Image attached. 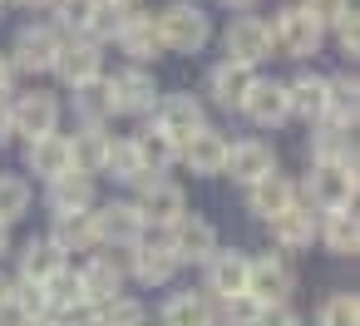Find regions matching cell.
Segmentation results:
<instances>
[{"mask_svg": "<svg viewBox=\"0 0 360 326\" xmlns=\"http://www.w3.org/2000/svg\"><path fill=\"white\" fill-rule=\"evenodd\" d=\"M266 35H271V60H296V65H311L321 55V45H326V30L296 6V0L281 6V11H271Z\"/></svg>", "mask_w": 360, "mask_h": 326, "instance_id": "obj_1", "label": "cell"}, {"mask_svg": "<svg viewBox=\"0 0 360 326\" xmlns=\"http://www.w3.org/2000/svg\"><path fill=\"white\" fill-rule=\"evenodd\" d=\"M158 40H163V55H202L212 45V15L198 6V0H173L158 15Z\"/></svg>", "mask_w": 360, "mask_h": 326, "instance_id": "obj_2", "label": "cell"}, {"mask_svg": "<svg viewBox=\"0 0 360 326\" xmlns=\"http://www.w3.org/2000/svg\"><path fill=\"white\" fill-rule=\"evenodd\" d=\"M355 193H360L355 163H311V168H306V178L296 183V198H301V203H311L316 213L355 208Z\"/></svg>", "mask_w": 360, "mask_h": 326, "instance_id": "obj_3", "label": "cell"}, {"mask_svg": "<svg viewBox=\"0 0 360 326\" xmlns=\"http://www.w3.org/2000/svg\"><path fill=\"white\" fill-rule=\"evenodd\" d=\"M134 208H139V218H143L148 232H168L183 213H193V208H188V188H183L178 178H168V173L139 178V183H134Z\"/></svg>", "mask_w": 360, "mask_h": 326, "instance_id": "obj_4", "label": "cell"}, {"mask_svg": "<svg viewBox=\"0 0 360 326\" xmlns=\"http://www.w3.org/2000/svg\"><path fill=\"white\" fill-rule=\"evenodd\" d=\"M104 94H109L114 119H148L163 89H158V75L148 65H124V70L104 75Z\"/></svg>", "mask_w": 360, "mask_h": 326, "instance_id": "obj_5", "label": "cell"}, {"mask_svg": "<svg viewBox=\"0 0 360 326\" xmlns=\"http://www.w3.org/2000/svg\"><path fill=\"white\" fill-rule=\"evenodd\" d=\"M65 30L55 25V20H30V25H20L15 30V40H11V65H15V75H50L55 70V60H60V50H65Z\"/></svg>", "mask_w": 360, "mask_h": 326, "instance_id": "obj_6", "label": "cell"}, {"mask_svg": "<svg viewBox=\"0 0 360 326\" xmlns=\"http://www.w3.org/2000/svg\"><path fill=\"white\" fill-rule=\"evenodd\" d=\"M124 272H129V282H134V287L158 291V287H168L183 267H178V257H173V247H168V237H163V232H143V237L124 252Z\"/></svg>", "mask_w": 360, "mask_h": 326, "instance_id": "obj_7", "label": "cell"}, {"mask_svg": "<svg viewBox=\"0 0 360 326\" xmlns=\"http://www.w3.org/2000/svg\"><path fill=\"white\" fill-rule=\"evenodd\" d=\"M11 134L15 139H45V134H60V119H65V99L55 89H25V94H11Z\"/></svg>", "mask_w": 360, "mask_h": 326, "instance_id": "obj_8", "label": "cell"}, {"mask_svg": "<svg viewBox=\"0 0 360 326\" xmlns=\"http://www.w3.org/2000/svg\"><path fill=\"white\" fill-rule=\"evenodd\" d=\"M296 257L266 247V252H252V267H247V291L262 301V306H276V301H291L296 296Z\"/></svg>", "mask_w": 360, "mask_h": 326, "instance_id": "obj_9", "label": "cell"}, {"mask_svg": "<svg viewBox=\"0 0 360 326\" xmlns=\"http://www.w3.org/2000/svg\"><path fill=\"white\" fill-rule=\"evenodd\" d=\"M89 222H94V242H99L104 252H129V247L148 232V227H143V218H139V208H134V198L94 203Z\"/></svg>", "mask_w": 360, "mask_h": 326, "instance_id": "obj_10", "label": "cell"}, {"mask_svg": "<svg viewBox=\"0 0 360 326\" xmlns=\"http://www.w3.org/2000/svg\"><path fill=\"white\" fill-rule=\"evenodd\" d=\"M50 75L60 80V89H65V94L99 84V80L109 75V70H104V45H99V40H84V35H70Z\"/></svg>", "mask_w": 360, "mask_h": 326, "instance_id": "obj_11", "label": "cell"}, {"mask_svg": "<svg viewBox=\"0 0 360 326\" xmlns=\"http://www.w3.org/2000/svg\"><path fill=\"white\" fill-rule=\"evenodd\" d=\"M75 277H79V291H84V301H89V306H99V301H114L119 291H129L124 252H104V247H94L89 257H79Z\"/></svg>", "mask_w": 360, "mask_h": 326, "instance_id": "obj_12", "label": "cell"}, {"mask_svg": "<svg viewBox=\"0 0 360 326\" xmlns=\"http://www.w3.org/2000/svg\"><path fill=\"white\" fill-rule=\"evenodd\" d=\"M222 60L242 65V70H262L271 60V35L262 15H232L222 30Z\"/></svg>", "mask_w": 360, "mask_h": 326, "instance_id": "obj_13", "label": "cell"}, {"mask_svg": "<svg viewBox=\"0 0 360 326\" xmlns=\"http://www.w3.org/2000/svg\"><path fill=\"white\" fill-rule=\"evenodd\" d=\"M252 129H262V134H276V129H286L291 124V104H286V80H266V75H257L252 80V89L242 94V109H237Z\"/></svg>", "mask_w": 360, "mask_h": 326, "instance_id": "obj_14", "label": "cell"}, {"mask_svg": "<svg viewBox=\"0 0 360 326\" xmlns=\"http://www.w3.org/2000/svg\"><path fill=\"white\" fill-rule=\"evenodd\" d=\"M114 45H119V55H129V65H158L163 60V40H158V20H153V11H124L119 15V30H114Z\"/></svg>", "mask_w": 360, "mask_h": 326, "instance_id": "obj_15", "label": "cell"}, {"mask_svg": "<svg viewBox=\"0 0 360 326\" xmlns=\"http://www.w3.org/2000/svg\"><path fill=\"white\" fill-rule=\"evenodd\" d=\"M168 247H173V257H178V267H202L217 247H222V232L202 218V213H183L168 232Z\"/></svg>", "mask_w": 360, "mask_h": 326, "instance_id": "obj_16", "label": "cell"}, {"mask_svg": "<svg viewBox=\"0 0 360 326\" xmlns=\"http://www.w3.org/2000/svg\"><path fill=\"white\" fill-rule=\"evenodd\" d=\"M148 124H153L158 134H168L173 144H183L193 129H202V124H207V104H202L198 94H188V89H173V94H158V104H153Z\"/></svg>", "mask_w": 360, "mask_h": 326, "instance_id": "obj_17", "label": "cell"}, {"mask_svg": "<svg viewBox=\"0 0 360 326\" xmlns=\"http://www.w3.org/2000/svg\"><path fill=\"white\" fill-rule=\"evenodd\" d=\"M227 134L222 129H212V124H202V129H193L183 144H178V163L193 173V178H222V163H227Z\"/></svg>", "mask_w": 360, "mask_h": 326, "instance_id": "obj_18", "label": "cell"}, {"mask_svg": "<svg viewBox=\"0 0 360 326\" xmlns=\"http://www.w3.org/2000/svg\"><path fill=\"white\" fill-rule=\"evenodd\" d=\"M271 242H276V252H286V257H301V252H311L316 247V232H321V213L311 208V203H291L286 213H276L271 222Z\"/></svg>", "mask_w": 360, "mask_h": 326, "instance_id": "obj_19", "label": "cell"}, {"mask_svg": "<svg viewBox=\"0 0 360 326\" xmlns=\"http://www.w3.org/2000/svg\"><path fill=\"white\" fill-rule=\"evenodd\" d=\"M247 267H252V252H242V247H217L198 272H202V291L212 296V301H222V296H232V291H247Z\"/></svg>", "mask_w": 360, "mask_h": 326, "instance_id": "obj_20", "label": "cell"}, {"mask_svg": "<svg viewBox=\"0 0 360 326\" xmlns=\"http://www.w3.org/2000/svg\"><path fill=\"white\" fill-rule=\"evenodd\" d=\"M276 168V149L262 139V134H247V139H237V144H227V163H222V178H232L237 188H247V183H257L262 173H271Z\"/></svg>", "mask_w": 360, "mask_h": 326, "instance_id": "obj_21", "label": "cell"}, {"mask_svg": "<svg viewBox=\"0 0 360 326\" xmlns=\"http://www.w3.org/2000/svg\"><path fill=\"white\" fill-rule=\"evenodd\" d=\"M242 203H247V213H252L257 222H271L276 213H286V208L296 203V178L281 173V168H271V173H262L257 183L242 188Z\"/></svg>", "mask_w": 360, "mask_h": 326, "instance_id": "obj_22", "label": "cell"}, {"mask_svg": "<svg viewBox=\"0 0 360 326\" xmlns=\"http://www.w3.org/2000/svg\"><path fill=\"white\" fill-rule=\"evenodd\" d=\"M94 203H99V178H84V173H60L55 183H45V213H50V218L94 213Z\"/></svg>", "mask_w": 360, "mask_h": 326, "instance_id": "obj_23", "label": "cell"}, {"mask_svg": "<svg viewBox=\"0 0 360 326\" xmlns=\"http://www.w3.org/2000/svg\"><path fill=\"white\" fill-rule=\"evenodd\" d=\"M158 326H217V301L202 287L168 291L163 306H158Z\"/></svg>", "mask_w": 360, "mask_h": 326, "instance_id": "obj_24", "label": "cell"}, {"mask_svg": "<svg viewBox=\"0 0 360 326\" xmlns=\"http://www.w3.org/2000/svg\"><path fill=\"white\" fill-rule=\"evenodd\" d=\"M286 104H291V119H301L306 129L326 119V75L301 65L291 80H286Z\"/></svg>", "mask_w": 360, "mask_h": 326, "instance_id": "obj_25", "label": "cell"}, {"mask_svg": "<svg viewBox=\"0 0 360 326\" xmlns=\"http://www.w3.org/2000/svg\"><path fill=\"white\" fill-rule=\"evenodd\" d=\"M11 257H15V282H30V287H45L60 267H70V262L60 257V247H55L45 232H40V237H25Z\"/></svg>", "mask_w": 360, "mask_h": 326, "instance_id": "obj_26", "label": "cell"}, {"mask_svg": "<svg viewBox=\"0 0 360 326\" xmlns=\"http://www.w3.org/2000/svg\"><path fill=\"white\" fill-rule=\"evenodd\" d=\"M252 80H257V70H242V65H232V60H217L212 70H207V80H202V94L217 104V109H242V94L252 89Z\"/></svg>", "mask_w": 360, "mask_h": 326, "instance_id": "obj_27", "label": "cell"}, {"mask_svg": "<svg viewBox=\"0 0 360 326\" xmlns=\"http://www.w3.org/2000/svg\"><path fill=\"white\" fill-rule=\"evenodd\" d=\"M65 139H70V163H75V173H84V178H104V158H109L114 134H109V129L75 124V134H65Z\"/></svg>", "mask_w": 360, "mask_h": 326, "instance_id": "obj_28", "label": "cell"}, {"mask_svg": "<svg viewBox=\"0 0 360 326\" xmlns=\"http://www.w3.org/2000/svg\"><path fill=\"white\" fill-rule=\"evenodd\" d=\"M25 173H35L40 183H55L60 173H75L70 163V139L65 134H45L25 144Z\"/></svg>", "mask_w": 360, "mask_h": 326, "instance_id": "obj_29", "label": "cell"}, {"mask_svg": "<svg viewBox=\"0 0 360 326\" xmlns=\"http://www.w3.org/2000/svg\"><path fill=\"white\" fill-rule=\"evenodd\" d=\"M306 153H311V163H355V129L321 119V124H311Z\"/></svg>", "mask_w": 360, "mask_h": 326, "instance_id": "obj_30", "label": "cell"}, {"mask_svg": "<svg viewBox=\"0 0 360 326\" xmlns=\"http://www.w3.org/2000/svg\"><path fill=\"white\" fill-rule=\"evenodd\" d=\"M316 247H326L330 257H355V252H360V218H355V208H340V213H321V232H316Z\"/></svg>", "mask_w": 360, "mask_h": 326, "instance_id": "obj_31", "label": "cell"}, {"mask_svg": "<svg viewBox=\"0 0 360 326\" xmlns=\"http://www.w3.org/2000/svg\"><path fill=\"white\" fill-rule=\"evenodd\" d=\"M326 119L355 129V119H360V80H355V70L326 75Z\"/></svg>", "mask_w": 360, "mask_h": 326, "instance_id": "obj_32", "label": "cell"}, {"mask_svg": "<svg viewBox=\"0 0 360 326\" xmlns=\"http://www.w3.org/2000/svg\"><path fill=\"white\" fill-rule=\"evenodd\" d=\"M55 247H60V257L70 262V257H89L99 242H94V222H89V213H70V218H50V232H45Z\"/></svg>", "mask_w": 360, "mask_h": 326, "instance_id": "obj_33", "label": "cell"}, {"mask_svg": "<svg viewBox=\"0 0 360 326\" xmlns=\"http://www.w3.org/2000/svg\"><path fill=\"white\" fill-rule=\"evenodd\" d=\"M79 306H89V301H84L79 277H75V262H70V267H60V272L45 282V321H65V316L79 311Z\"/></svg>", "mask_w": 360, "mask_h": 326, "instance_id": "obj_34", "label": "cell"}, {"mask_svg": "<svg viewBox=\"0 0 360 326\" xmlns=\"http://www.w3.org/2000/svg\"><path fill=\"white\" fill-rule=\"evenodd\" d=\"M35 208V188L25 173H0V227H15L25 222Z\"/></svg>", "mask_w": 360, "mask_h": 326, "instance_id": "obj_35", "label": "cell"}, {"mask_svg": "<svg viewBox=\"0 0 360 326\" xmlns=\"http://www.w3.org/2000/svg\"><path fill=\"white\" fill-rule=\"evenodd\" d=\"M104 178H114V183H124V188H134L139 178H148V168H143V158H139V149H134V134H124V139L109 144Z\"/></svg>", "mask_w": 360, "mask_h": 326, "instance_id": "obj_36", "label": "cell"}, {"mask_svg": "<svg viewBox=\"0 0 360 326\" xmlns=\"http://www.w3.org/2000/svg\"><path fill=\"white\" fill-rule=\"evenodd\" d=\"M134 149H139V158H143L148 173H168V168L178 163V144H173L168 134H158L153 124H143V129L134 134Z\"/></svg>", "mask_w": 360, "mask_h": 326, "instance_id": "obj_37", "label": "cell"}, {"mask_svg": "<svg viewBox=\"0 0 360 326\" xmlns=\"http://www.w3.org/2000/svg\"><path fill=\"white\" fill-rule=\"evenodd\" d=\"M94 326H148V306L129 291H119L114 301H99L94 306Z\"/></svg>", "mask_w": 360, "mask_h": 326, "instance_id": "obj_38", "label": "cell"}, {"mask_svg": "<svg viewBox=\"0 0 360 326\" xmlns=\"http://www.w3.org/2000/svg\"><path fill=\"white\" fill-rule=\"evenodd\" d=\"M75 124H89V129H109V124H114V109H109L104 80L89 84V89H75Z\"/></svg>", "mask_w": 360, "mask_h": 326, "instance_id": "obj_39", "label": "cell"}, {"mask_svg": "<svg viewBox=\"0 0 360 326\" xmlns=\"http://www.w3.org/2000/svg\"><path fill=\"white\" fill-rule=\"evenodd\" d=\"M316 326H360V296H355V291H330V296H321Z\"/></svg>", "mask_w": 360, "mask_h": 326, "instance_id": "obj_40", "label": "cell"}, {"mask_svg": "<svg viewBox=\"0 0 360 326\" xmlns=\"http://www.w3.org/2000/svg\"><path fill=\"white\" fill-rule=\"evenodd\" d=\"M262 311H266V306H262L252 291H232V296L217 301V326H257Z\"/></svg>", "mask_w": 360, "mask_h": 326, "instance_id": "obj_41", "label": "cell"}, {"mask_svg": "<svg viewBox=\"0 0 360 326\" xmlns=\"http://www.w3.org/2000/svg\"><path fill=\"white\" fill-rule=\"evenodd\" d=\"M55 25L65 30V35H84V25H89V15H94V0H55Z\"/></svg>", "mask_w": 360, "mask_h": 326, "instance_id": "obj_42", "label": "cell"}, {"mask_svg": "<svg viewBox=\"0 0 360 326\" xmlns=\"http://www.w3.org/2000/svg\"><path fill=\"white\" fill-rule=\"evenodd\" d=\"M119 6L114 0H94V15H89V25H84V40H99V45H109L114 40V30H119Z\"/></svg>", "mask_w": 360, "mask_h": 326, "instance_id": "obj_43", "label": "cell"}, {"mask_svg": "<svg viewBox=\"0 0 360 326\" xmlns=\"http://www.w3.org/2000/svg\"><path fill=\"white\" fill-rule=\"evenodd\" d=\"M326 40H335V50L355 65V55H360V11H345L335 25H330V35Z\"/></svg>", "mask_w": 360, "mask_h": 326, "instance_id": "obj_44", "label": "cell"}, {"mask_svg": "<svg viewBox=\"0 0 360 326\" xmlns=\"http://www.w3.org/2000/svg\"><path fill=\"white\" fill-rule=\"evenodd\" d=\"M296 6H301V11L326 30V35H330V25H335L345 11H355V0H296Z\"/></svg>", "mask_w": 360, "mask_h": 326, "instance_id": "obj_45", "label": "cell"}, {"mask_svg": "<svg viewBox=\"0 0 360 326\" xmlns=\"http://www.w3.org/2000/svg\"><path fill=\"white\" fill-rule=\"evenodd\" d=\"M257 326H306V316H301L291 301H276V306H266V311L257 316Z\"/></svg>", "mask_w": 360, "mask_h": 326, "instance_id": "obj_46", "label": "cell"}, {"mask_svg": "<svg viewBox=\"0 0 360 326\" xmlns=\"http://www.w3.org/2000/svg\"><path fill=\"white\" fill-rule=\"evenodd\" d=\"M15 80H20V75H15V65H11V55H6V50H0V99H11V94H15Z\"/></svg>", "mask_w": 360, "mask_h": 326, "instance_id": "obj_47", "label": "cell"}, {"mask_svg": "<svg viewBox=\"0 0 360 326\" xmlns=\"http://www.w3.org/2000/svg\"><path fill=\"white\" fill-rule=\"evenodd\" d=\"M6 144H15V134H11V104L0 99V149H6Z\"/></svg>", "mask_w": 360, "mask_h": 326, "instance_id": "obj_48", "label": "cell"}, {"mask_svg": "<svg viewBox=\"0 0 360 326\" xmlns=\"http://www.w3.org/2000/svg\"><path fill=\"white\" fill-rule=\"evenodd\" d=\"M222 6H227V15H257L262 0H222Z\"/></svg>", "mask_w": 360, "mask_h": 326, "instance_id": "obj_49", "label": "cell"}, {"mask_svg": "<svg viewBox=\"0 0 360 326\" xmlns=\"http://www.w3.org/2000/svg\"><path fill=\"white\" fill-rule=\"evenodd\" d=\"M6 6H20V11H50L55 0H6Z\"/></svg>", "mask_w": 360, "mask_h": 326, "instance_id": "obj_50", "label": "cell"}, {"mask_svg": "<svg viewBox=\"0 0 360 326\" xmlns=\"http://www.w3.org/2000/svg\"><path fill=\"white\" fill-rule=\"evenodd\" d=\"M11 252H15V242H11V227H0V262H6Z\"/></svg>", "mask_w": 360, "mask_h": 326, "instance_id": "obj_51", "label": "cell"}, {"mask_svg": "<svg viewBox=\"0 0 360 326\" xmlns=\"http://www.w3.org/2000/svg\"><path fill=\"white\" fill-rule=\"evenodd\" d=\"M114 6H119V11H139V6H143V0H114Z\"/></svg>", "mask_w": 360, "mask_h": 326, "instance_id": "obj_52", "label": "cell"}, {"mask_svg": "<svg viewBox=\"0 0 360 326\" xmlns=\"http://www.w3.org/2000/svg\"><path fill=\"white\" fill-rule=\"evenodd\" d=\"M6 287H11V277H6V272H0V301H6Z\"/></svg>", "mask_w": 360, "mask_h": 326, "instance_id": "obj_53", "label": "cell"}, {"mask_svg": "<svg viewBox=\"0 0 360 326\" xmlns=\"http://www.w3.org/2000/svg\"><path fill=\"white\" fill-rule=\"evenodd\" d=\"M6 11H11V6H6V0H0V20H6Z\"/></svg>", "mask_w": 360, "mask_h": 326, "instance_id": "obj_54", "label": "cell"}, {"mask_svg": "<svg viewBox=\"0 0 360 326\" xmlns=\"http://www.w3.org/2000/svg\"><path fill=\"white\" fill-rule=\"evenodd\" d=\"M30 326H55V321H30Z\"/></svg>", "mask_w": 360, "mask_h": 326, "instance_id": "obj_55", "label": "cell"}, {"mask_svg": "<svg viewBox=\"0 0 360 326\" xmlns=\"http://www.w3.org/2000/svg\"><path fill=\"white\" fill-rule=\"evenodd\" d=\"M148 326H153V321H148Z\"/></svg>", "mask_w": 360, "mask_h": 326, "instance_id": "obj_56", "label": "cell"}]
</instances>
